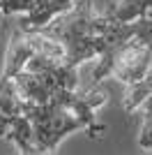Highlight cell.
I'll return each mask as SVG.
<instances>
[{
    "mask_svg": "<svg viewBox=\"0 0 152 155\" xmlns=\"http://www.w3.org/2000/svg\"><path fill=\"white\" fill-rule=\"evenodd\" d=\"M104 102V93L88 91L85 95H78L76 88H60L44 104H25L23 116L32 125L35 146L44 153H51L60 143V139L76 130H85L90 137L101 134L106 127L97 123L95 109Z\"/></svg>",
    "mask_w": 152,
    "mask_h": 155,
    "instance_id": "obj_1",
    "label": "cell"
},
{
    "mask_svg": "<svg viewBox=\"0 0 152 155\" xmlns=\"http://www.w3.org/2000/svg\"><path fill=\"white\" fill-rule=\"evenodd\" d=\"M104 26H106V16H97L92 12L90 0H76V5L69 12L55 16L39 32L55 39L62 46V63L78 70L81 63L101 56Z\"/></svg>",
    "mask_w": 152,
    "mask_h": 155,
    "instance_id": "obj_2",
    "label": "cell"
},
{
    "mask_svg": "<svg viewBox=\"0 0 152 155\" xmlns=\"http://www.w3.org/2000/svg\"><path fill=\"white\" fill-rule=\"evenodd\" d=\"M76 0H35L30 12H25L19 21L21 32H39L60 14L69 12Z\"/></svg>",
    "mask_w": 152,
    "mask_h": 155,
    "instance_id": "obj_3",
    "label": "cell"
},
{
    "mask_svg": "<svg viewBox=\"0 0 152 155\" xmlns=\"http://www.w3.org/2000/svg\"><path fill=\"white\" fill-rule=\"evenodd\" d=\"M152 12V0H120L118 5L108 7L106 16L115 21H134L141 16H147Z\"/></svg>",
    "mask_w": 152,
    "mask_h": 155,
    "instance_id": "obj_4",
    "label": "cell"
},
{
    "mask_svg": "<svg viewBox=\"0 0 152 155\" xmlns=\"http://www.w3.org/2000/svg\"><path fill=\"white\" fill-rule=\"evenodd\" d=\"M138 109L143 111V130L138 134V146L143 150H152V95L145 97V102Z\"/></svg>",
    "mask_w": 152,
    "mask_h": 155,
    "instance_id": "obj_5",
    "label": "cell"
},
{
    "mask_svg": "<svg viewBox=\"0 0 152 155\" xmlns=\"http://www.w3.org/2000/svg\"><path fill=\"white\" fill-rule=\"evenodd\" d=\"M12 120H14V116H5L0 111V137H7V132L12 127Z\"/></svg>",
    "mask_w": 152,
    "mask_h": 155,
    "instance_id": "obj_6",
    "label": "cell"
}]
</instances>
